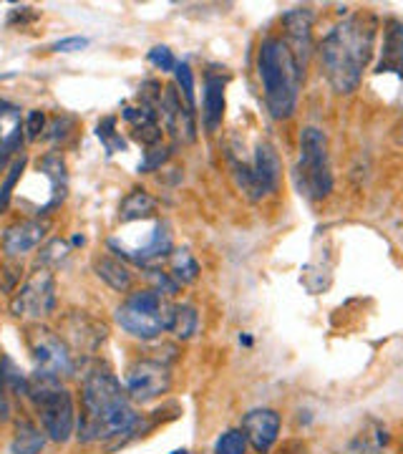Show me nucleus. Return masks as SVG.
<instances>
[{"mask_svg":"<svg viewBox=\"0 0 403 454\" xmlns=\"http://www.w3.org/2000/svg\"><path fill=\"white\" fill-rule=\"evenodd\" d=\"M46 232H49V223H43V220H23V223L5 230L3 250L11 258H20V255L35 250L41 245V240L46 238Z\"/></svg>","mask_w":403,"mask_h":454,"instance_id":"nucleus-14","label":"nucleus"},{"mask_svg":"<svg viewBox=\"0 0 403 454\" xmlns=\"http://www.w3.org/2000/svg\"><path fill=\"white\" fill-rule=\"evenodd\" d=\"M225 116V76L207 71L202 97V124L207 131H217Z\"/></svg>","mask_w":403,"mask_h":454,"instance_id":"nucleus-15","label":"nucleus"},{"mask_svg":"<svg viewBox=\"0 0 403 454\" xmlns=\"http://www.w3.org/2000/svg\"><path fill=\"white\" fill-rule=\"evenodd\" d=\"M232 175L237 179V187L250 200L267 197L270 192H275V187L280 182V162H277L275 149L267 142H260L250 162L232 160Z\"/></svg>","mask_w":403,"mask_h":454,"instance_id":"nucleus-7","label":"nucleus"},{"mask_svg":"<svg viewBox=\"0 0 403 454\" xmlns=\"http://www.w3.org/2000/svg\"><path fill=\"white\" fill-rule=\"evenodd\" d=\"M172 454H190L187 450H177V452H172Z\"/></svg>","mask_w":403,"mask_h":454,"instance_id":"nucleus-35","label":"nucleus"},{"mask_svg":"<svg viewBox=\"0 0 403 454\" xmlns=\"http://www.w3.org/2000/svg\"><path fill=\"white\" fill-rule=\"evenodd\" d=\"M214 454H247V437L242 429H227L214 444Z\"/></svg>","mask_w":403,"mask_h":454,"instance_id":"nucleus-25","label":"nucleus"},{"mask_svg":"<svg viewBox=\"0 0 403 454\" xmlns=\"http://www.w3.org/2000/svg\"><path fill=\"white\" fill-rule=\"evenodd\" d=\"M169 313L172 306H167L159 293L146 288L127 295V301L116 309V324L134 339L151 340L169 328Z\"/></svg>","mask_w":403,"mask_h":454,"instance_id":"nucleus-6","label":"nucleus"},{"mask_svg":"<svg viewBox=\"0 0 403 454\" xmlns=\"http://www.w3.org/2000/svg\"><path fill=\"white\" fill-rule=\"evenodd\" d=\"M295 177L300 192L310 200H322L333 192L328 137L318 127H306L300 131V162L295 167Z\"/></svg>","mask_w":403,"mask_h":454,"instance_id":"nucleus-5","label":"nucleus"},{"mask_svg":"<svg viewBox=\"0 0 403 454\" xmlns=\"http://www.w3.org/2000/svg\"><path fill=\"white\" fill-rule=\"evenodd\" d=\"M306 68L295 59L285 38L270 35L260 43L258 51V76L262 82V94L267 112L275 119H291L298 109V97L303 86Z\"/></svg>","mask_w":403,"mask_h":454,"instance_id":"nucleus-3","label":"nucleus"},{"mask_svg":"<svg viewBox=\"0 0 403 454\" xmlns=\"http://www.w3.org/2000/svg\"><path fill=\"white\" fill-rule=\"evenodd\" d=\"M169 389H172L169 366L157 358H139L127 372V394L136 404H149L154 399H161Z\"/></svg>","mask_w":403,"mask_h":454,"instance_id":"nucleus-8","label":"nucleus"},{"mask_svg":"<svg viewBox=\"0 0 403 454\" xmlns=\"http://www.w3.org/2000/svg\"><path fill=\"white\" fill-rule=\"evenodd\" d=\"M169 268L172 273L169 276L174 278L177 283H194L197 276H199V262L194 260V255L190 250H172L169 255Z\"/></svg>","mask_w":403,"mask_h":454,"instance_id":"nucleus-23","label":"nucleus"},{"mask_svg":"<svg viewBox=\"0 0 403 454\" xmlns=\"http://www.w3.org/2000/svg\"><path fill=\"white\" fill-rule=\"evenodd\" d=\"M199 328V313L194 306H172V313H169V333H174V339L187 340L192 339Z\"/></svg>","mask_w":403,"mask_h":454,"instance_id":"nucleus-22","label":"nucleus"},{"mask_svg":"<svg viewBox=\"0 0 403 454\" xmlns=\"http://www.w3.org/2000/svg\"><path fill=\"white\" fill-rule=\"evenodd\" d=\"M280 414L275 409H252L244 414L240 429L255 452L267 454L280 437Z\"/></svg>","mask_w":403,"mask_h":454,"instance_id":"nucleus-11","label":"nucleus"},{"mask_svg":"<svg viewBox=\"0 0 403 454\" xmlns=\"http://www.w3.org/2000/svg\"><path fill=\"white\" fill-rule=\"evenodd\" d=\"M66 255H68V245L56 238V240H50V243L41 250V262H43V265H56V262H61Z\"/></svg>","mask_w":403,"mask_h":454,"instance_id":"nucleus-28","label":"nucleus"},{"mask_svg":"<svg viewBox=\"0 0 403 454\" xmlns=\"http://www.w3.org/2000/svg\"><path fill=\"white\" fill-rule=\"evenodd\" d=\"M376 43V18H345L322 38L321 66L336 94H353L368 68Z\"/></svg>","mask_w":403,"mask_h":454,"instance_id":"nucleus-2","label":"nucleus"},{"mask_svg":"<svg viewBox=\"0 0 403 454\" xmlns=\"http://www.w3.org/2000/svg\"><path fill=\"white\" fill-rule=\"evenodd\" d=\"M13 74H0V79H11Z\"/></svg>","mask_w":403,"mask_h":454,"instance_id":"nucleus-34","label":"nucleus"},{"mask_svg":"<svg viewBox=\"0 0 403 454\" xmlns=\"http://www.w3.org/2000/svg\"><path fill=\"white\" fill-rule=\"evenodd\" d=\"M56 309V283L46 270H38L35 276L16 293L11 310L16 318H43Z\"/></svg>","mask_w":403,"mask_h":454,"instance_id":"nucleus-10","label":"nucleus"},{"mask_svg":"<svg viewBox=\"0 0 403 454\" xmlns=\"http://www.w3.org/2000/svg\"><path fill=\"white\" fill-rule=\"evenodd\" d=\"M136 411L121 381L109 369H91L81 384V442L124 437L136 427Z\"/></svg>","mask_w":403,"mask_h":454,"instance_id":"nucleus-1","label":"nucleus"},{"mask_svg":"<svg viewBox=\"0 0 403 454\" xmlns=\"http://www.w3.org/2000/svg\"><path fill=\"white\" fill-rule=\"evenodd\" d=\"M97 137L104 142V146H106V152H109V154L119 152V149H124V139H121V134H116V119H113V116L101 119V124L97 127Z\"/></svg>","mask_w":403,"mask_h":454,"instance_id":"nucleus-26","label":"nucleus"},{"mask_svg":"<svg viewBox=\"0 0 403 454\" xmlns=\"http://www.w3.org/2000/svg\"><path fill=\"white\" fill-rule=\"evenodd\" d=\"M167 157H169L167 149H151V152H146V160L139 164V172H151V169H157Z\"/></svg>","mask_w":403,"mask_h":454,"instance_id":"nucleus-32","label":"nucleus"},{"mask_svg":"<svg viewBox=\"0 0 403 454\" xmlns=\"http://www.w3.org/2000/svg\"><path fill=\"white\" fill-rule=\"evenodd\" d=\"M177 82H179V89H182V97L187 101V109L192 112L194 109V74L190 64H177Z\"/></svg>","mask_w":403,"mask_h":454,"instance_id":"nucleus-27","label":"nucleus"},{"mask_svg":"<svg viewBox=\"0 0 403 454\" xmlns=\"http://www.w3.org/2000/svg\"><path fill=\"white\" fill-rule=\"evenodd\" d=\"M28 399L35 406V414L46 437L53 442H68L76 429V411L71 391L61 387V379L49 373H33L28 379Z\"/></svg>","mask_w":403,"mask_h":454,"instance_id":"nucleus-4","label":"nucleus"},{"mask_svg":"<svg viewBox=\"0 0 403 454\" xmlns=\"http://www.w3.org/2000/svg\"><path fill=\"white\" fill-rule=\"evenodd\" d=\"M376 74H403V20L391 18L386 23Z\"/></svg>","mask_w":403,"mask_h":454,"instance_id":"nucleus-16","label":"nucleus"},{"mask_svg":"<svg viewBox=\"0 0 403 454\" xmlns=\"http://www.w3.org/2000/svg\"><path fill=\"white\" fill-rule=\"evenodd\" d=\"M46 447V432H41L38 427L28 419H20L16 424V434L11 442V452L13 454H41Z\"/></svg>","mask_w":403,"mask_h":454,"instance_id":"nucleus-19","label":"nucleus"},{"mask_svg":"<svg viewBox=\"0 0 403 454\" xmlns=\"http://www.w3.org/2000/svg\"><path fill=\"white\" fill-rule=\"evenodd\" d=\"M154 210H157V200L144 190H134L124 197V202L119 207V217H121V223H134V220L149 217Z\"/></svg>","mask_w":403,"mask_h":454,"instance_id":"nucleus-20","label":"nucleus"},{"mask_svg":"<svg viewBox=\"0 0 403 454\" xmlns=\"http://www.w3.org/2000/svg\"><path fill=\"white\" fill-rule=\"evenodd\" d=\"M149 61L157 66L159 71H174L177 68V61H174L172 51L167 49V46H154V49L149 51Z\"/></svg>","mask_w":403,"mask_h":454,"instance_id":"nucleus-29","label":"nucleus"},{"mask_svg":"<svg viewBox=\"0 0 403 454\" xmlns=\"http://www.w3.org/2000/svg\"><path fill=\"white\" fill-rule=\"evenodd\" d=\"M31 343V354L35 358V372L49 373V376H68L74 372V358L71 351L66 348V343L61 336H56L49 328H35L28 336Z\"/></svg>","mask_w":403,"mask_h":454,"instance_id":"nucleus-9","label":"nucleus"},{"mask_svg":"<svg viewBox=\"0 0 403 454\" xmlns=\"http://www.w3.org/2000/svg\"><path fill=\"white\" fill-rule=\"evenodd\" d=\"M112 250H116L121 258L131 260V262H136V265H154V262H159L167 255H172V238H169V232H167V227L157 223V225L151 227V232L146 235V240L142 245H134V247H119V245H109Z\"/></svg>","mask_w":403,"mask_h":454,"instance_id":"nucleus-13","label":"nucleus"},{"mask_svg":"<svg viewBox=\"0 0 403 454\" xmlns=\"http://www.w3.org/2000/svg\"><path fill=\"white\" fill-rule=\"evenodd\" d=\"M388 444V432L378 422H368L348 444V454H381Z\"/></svg>","mask_w":403,"mask_h":454,"instance_id":"nucleus-18","label":"nucleus"},{"mask_svg":"<svg viewBox=\"0 0 403 454\" xmlns=\"http://www.w3.org/2000/svg\"><path fill=\"white\" fill-rule=\"evenodd\" d=\"M89 46V38H81V35H71V38H61V41H56L50 51L53 53H76V51L86 49Z\"/></svg>","mask_w":403,"mask_h":454,"instance_id":"nucleus-30","label":"nucleus"},{"mask_svg":"<svg viewBox=\"0 0 403 454\" xmlns=\"http://www.w3.org/2000/svg\"><path fill=\"white\" fill-rule=\"evenodd\" d=\"M5 381H3V376H0V419H5L8 417V399H5Z\"/></svg>","mask_w":403,"mask_h":454,"instance_id":"nucleus-33","label":"nucleus"},{"mask_svg":"<svg viewBox=\"0 0 403 454\" xmlns=\"http://www.w3.org/2000/svg\"><path fill=\"white\" fill-rule=\"evenodd\" d=\"M43 124H46V116H43V112L28 114V119H26V127H23L26 137H28V139H35V137L43 131Z\"/></svg>","mask_w":403,"mask_h":454,"instance_id":"nucleus-31","label":"nucleus"},{"mask_svg":"<svg viewBox=\"0 0 403 454\" xmlns=\"http://www.w3.org/2000/svg\"><path fill=\"white\" fill-rule=\"evenodd\" d=\"M124 119L131 124L134 129V137L144 145H157L161 139V127L157 124V116L149 106H142V109H127L124 112Z\"/></svg>","mask_w":403,"mask_h":454,"instance_id":"nucleus-17","label":"nucleus"},{"mask_svg":"<svg viewBox=\"0 0 403 454\" xmlns=\"http://www.w3.org/2000/svg\"><path fill=\"white\" fill-rule=\"evenodd\" d=\"M285 43L291 46L295 59L306 68L307 56L313 51V11L310 8H292L283 16Z\"/></svg>","mask_w":403,"mask_h":454,"instance_id":"nucleus-12","label":"nucleus"},{"mask_svg":"<svg viewBox=\"0 0 403 454\" xmlns=\"http://www.w3.org/2000/svg\"><path fill=\"white\" fill-rule=\"evenodd\" d=\"M94 268H97V276L101 278L109 288H113V291H119V293L129 291L131 273L116 258H109V255L97 258Z\"/></svg>","mask_w":403,"mask_h":454,"instance_id":"nucleus-21","label":"nucleus"},{"mask_svg":"<svg viewBox=\"0 0 403 454\" xmlns=\"http://www.w3.org/2000/svg\"><path fill=\"white\" fill-rule=\"evenodd\" d=\"M23 169H26V157H18L16 162L11 164V169H8V177L3 179V184H0V212L8 210L11 197H13V190H16L18 179L23 175Z\"/></svg>","mask_w":403,"mask_h":454,"instance_id":"nucleus-24","label":"nucleus"}]
</instances>
